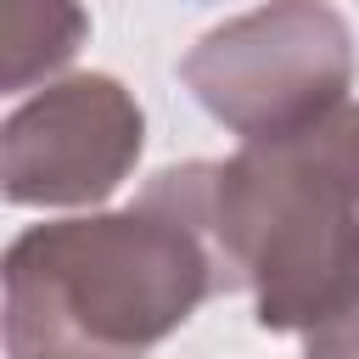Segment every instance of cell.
Wrapping results in <instances>:
<instances>
[{
    "label": "cell",
    "instance_id": "cell-1",
    "mask_svg": "<svg viewBox=\"0 0 359 359\" xmlns=\"http://www.w3.org/2000/svg\"><path fill=\"white\" fill-rule=\"evenodd\" d=\"M140 196L213 252L219 292H247L258 331H309L359 292V101L230 157L157 168Z\"/></svg>",
    "mask_w": 359,
    "mask_h": 359
},
{
    "label": "cell",
    "instance_id": "cell-2",
    "mask_svg": "<svg viewBox=\"0 0 359 359\" xmlns=\"http://www.w3.org/2000/svg\"><path fill=\"white\" fill-rule=\"evenodd\" d=\"M6 359H146L208 297L219 269L208 241L163 202L73 213L11 236Z\"/></svg>",
    "mask_w": 359,
    "mask_h": 359
},
{
    "label": "cell",
    "instance_id": "cell-3",
    "mask_svg": "<svg viewBox=\"0 0 359 359\" xmlns=\"http://www.w3.org/2000/svg\"><path fill=\"white\" fill-rule=\"evenodd\" d=\"M180 84L241 146L280 140L353 101V28L314 0L236 11L180 56Z\"/></svg>",
    "mask_w": 359,
    "mask_h": 359
},
{
    "label": "cell",
    "instance_id": "cell-4",
    "mask_svg": "<svg viewBox=\"0 0 359 359\" xmlns=\"http://www.w3.org/2000/svg\"><path fill=\"white\" fill-rule=\"evenodd\" d=\"M146 151V112L112 73H67L0 123V191L11 208H95Z\"/></svg>",
    "mask_w": 359,
    "mask_h": 359
},
{
    "label": "cell",
    "instance_id": "cell-5",
    "mask_svg": "<svg viewBox=\"0 0 359 359\" xmlns=\"http://www.w3.org/2000/svg\"><path fill=\"white\" fill-rule=\"evenodd\" d=\"M90 34V17L79 6H56V0H11L0 6V90L17 95L34 79L62 73L79 45ZM56 84V79H50Z\"/></svg>",
    "mask_w": 359,
    "mask_h": 359
},
{
    "label": "cell",
    "instance_id": "cell-6",
    "mask_svg": "<svg viewBox=\"0 0 359 359\" xmlns=\"http://www.w3.org/2000/svg\"><path fill=\"white\" fill-rule=\"evenodd\" d=\"M303 359H359V292L303 331Z\"/></svg>",
    "mask_w": 359,
    "mask_h": 359
}]
</instances>
